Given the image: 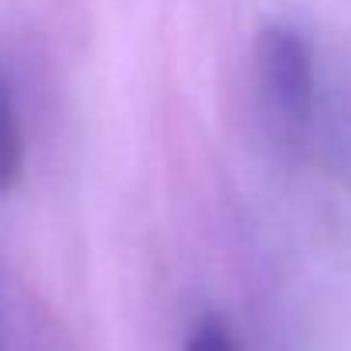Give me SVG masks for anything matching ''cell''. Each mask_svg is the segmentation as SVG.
I'll return each instance as SVG.
<instances>
[{"mask_svg":"<svg viewBox=\"0 0 351 351\" xmlns=\"http://www.w3.org/2000/svg\"><path fill=\"white\" fill-rule=\"evenodd\" d=\"M256 82L280 126H300L314 99V65L304 38L290 27H266L256 41Z\"/></svg>","mask_w":351,"mask_h":351,"instance_id":"cell-1","label":"cell"},{"mask_svg":"<svg viewBox=\"0 0 351 351\" xmlns=\"http://www.w3.org/2000/svg\"><path fill=\"white\" fill-rule=\"evenodd\" d=\"M24 164V136H21V119L14 106V93L7 79L0 75V195L21 178Z\"/></svg>","mask_w":351,"mask_h":351,"instance_id":"cell-2","label":"cell"},{"mask_svg":"<svg viewBox=\"0 0 351 351\" xmlns=\"http://www.w3.org/2000/svg\"><path fill=\"white\" fill-rule=\"evenodd\" d=\"M184 351H239V345H235L232 331H229L222 321L208 317V321H202V324L191 331Z\"/></svg>","mask_w":351,"mask_h":351,"instance_id":"cell-3","label":"cell"}]
</instances>
